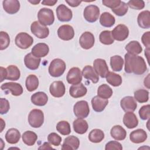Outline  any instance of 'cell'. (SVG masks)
Segmentation results:
<instances>
[{"label": "cell", "mask_w": 150, "mask_h": 150, "mask_svg": "<svg viewBox=\"0 0 150 150\" xmlns=\"http://www.w3.org/2000/svg\"><path fill=\"white\" fill-rule=\"evenodd\" d=\"M73 129L74 131L79 134H83L86 133L88 129V123L86 120L82 118H78L73 121Z\"/></svg>", "instance_id": "obj_31"}, {"label": "cell", "mask_w": 150, "mask_h": 150, "mask_svg": "<svg viewBox=\"0 0 150 150\" xmlns=\"http://www.w3.org/2000/svg\"><path fill=\"white\" fill-rule=\"evenodd\" d=\"M0 49L1 50L6 49L10 43V38L8 34L4 31L0 32Z\"/></svg>", "instance_id": "obj_44"}, {"label": "cell", "mask_w": 150, "mask_h": 150, "mask_svg": "<svg viewBox=\"0 0 150 150\" xmlns=\"http://www.w3.org/2000/svg\"><path fill=\"white\" fill-rule=\"evenodd\" d=\"M146 69L147 67L143 57L129 53L125 54L124 70L126 73L141 75L144 74Z\"/></svg>", "instance_id": "obj_1"}, {"label": "cell", "mask_w": 150, "mask_h": 150, "mask_svg": "<svg viewBox=\"0 0 150 150\" xmlns=\"http://www.w3.org/2000/svg\"><path fill=\"white\" fill-rule=\"evenodd\" d=\"M49 52L47 45L44 43H39L35 45L32 49V54L36 57L40 58L45 57Z\"/></svg>", "instance_id": "obj_20"}, {"label": "cell", "mask_w": 150, "mask_h": 150, "mask_svg": "<svg viewBox=\"0 0 150 150\" xmlns=\"http://www.w3.org/2000/svg\"><path fill=\"white\" fill-rule=\"evenodd\" d=\"M47 141L50 144L57 146L62 142V137L55 132H52L48 135Z\"/></svg>", "instance_id": "obj_46"}, {"label": "cell", "mask_w": 150, "mask_h": 150, "mask_svg": "<svg viewBox=\"0 0 150 150\" xmlns=\"http://www.w3.org/2000/svg\"><path fill=\"white\" fill-rule=\"evenodd\" d=\"M105 150H111V149H118L122 150V146L121 144L115 141H111L106 144L105 146Z\"/></svg>", "instance_id": "obj_50"}, {"label": "cell", "mask_w": 150, "mask_h": 150, "mask_svg": "<svg viewBox=\"0 0 150 150\" xmlns=\"http://www.w3.org/2000/svg\"><path fill=\"white\" fill-rule=\"evenodd\" d=\"M93 67L96 73L102 78L106 77L109 72L108 66L105 60L104 59H96L94 60Z\"/></svg>", "instance_id": "obj_11"}, {"label": "cell", "mask_w": 150, "mask_h": 150, "mask_svg": "<svg viewBox=\"0 0 150 150\" xmlns=\"http://www.w3.org/2000/svg\"><path fill=\"white\" fill-rule=\"evenodd\" d=\"M108 103L107 99H104L98 97V96L94 97L91 100V105L93 109L96 112L103 111Z\"/></svg>", "instance_id": "obj_24"}, {"label": "cell", "mask_w": 150, "mask_h": 150, "mask_svg": "<svg viewBox=\"0 0 150 150\" xmlns=\"http://www.w3.org/2000/svg\"><path fill=\"white\" fill-rule=\"evenodd\" d=\"M30 30L35 36L39 39H45L47 38L49 34L48 28L40 24L39 21L32 22L30 25Z\"/></svg>", "instance_id": "obj_8"}, {"label": "cell", "mask_w": 150, "mask_h": 150, "mask_svg": "<svg viewBox=\"0 0 150 150\" xmlns=\"http://www.w3.org/2000/svg\"><path fill=\"white\" fill-rule=\"evenodd\" d=\"M29 2H30L31 4H33V5H36V4H39L40 1H29Z\"/></svg>", "instance_id": "obj_59"}, {"label": "cell", "mask_w": 150, "mask_h": 150, "mask_svg": "<svg viewBox=\"0 0 150 150\" xmlns=\"http://www.w3.org/2000/svg\"><path fill=\"white\" fill-rule=\"evenodd\" d=\"M21 138V133L16 128L8 129L5 134V139L9 144H15L18 142Z\"/></svg>", "instance_id": "obj_30"}, {"label": "cell", "mask_w": 150, "mask_h": 150, "mask_svg": "<svg viewBox=\"0 0 150 150\" xmlns=\"http://www.w3.org/2000/svg\"><path fill=\"white\" fill-rule=\"evenodd\" d=\"M97 95L101 98L108 99L110 98L112 95V90L107 84H101L98 88Z\"/></svg>", "instance_id": "obj_40"}, {"label": "cell", "mask_w": 150, "mask_h": 150, "mask_svg": "<svg viewBox=\"0 0 150 150\" xmlns=\"http://www.w3.org/2000/svg\"><path fill=\"white\" fill-rule=\"evenodd\" d=\"M66 80L69 84H77L82 80V74L79 68L72 67L69 70L66 76Z\"/></svg>", "instance_id": "obj_13"}, {"label": "cell", "mask_w": 150, "mask_h": 150, "mask_svg": "<svg viewBox=\"0 0 150 150\" xmlns=\"http://www.w3.org/2000/svg\"><path fill=\"white\" fill-rule=\"evenodd\" d=\"M106 80L108 84L114 87L120 86L122 83V77L120 75L112 71H109L106 76Z\"/></svg>", "instance_id": "obj_39"}, {"label": "cell", "mask_w": 150, "mask_h": 150, "mask_svg": "<svg viewBox=\"0 0 150 150\" xmlns=\"http://www.w3.org/2000/svg\"><path fill=\"white\" fill-rule=\"evenodd\" d=\"M139 115L143 120H148L150 117V105L147 104L142 106L139 110Z\"/></svg>", "instance_id": "obj_48"}, {"label": "cell", "mask_w": 150, "mask_h": 150, "mask_svg": "<svg viewBox=\"0 0 150 150\" xmlns=\"http://www.w3.org/2000/svg\"><path fill=\"white\" fill-rule=\"evenodd\" d=\"M99 39L101 43L105 45H111L114 42L111 32L110 30H104L101 32L99 35Z\"/></svg>", "instance_id": "obj_41"}, {"label": "cell", "mask_w": 150, "mask_h": 150, "mask_svg": "<svg viewBox=\"0 0 150 150\" xmlns=\"http://www.w3.org/2000/svg\"><path fill=\"white\" fill-rule=\"evenodd\" d=\"M1 88L2 90H8L14 96H21L23 93V88L22 86L17 83L8 82L4 83L1 85Z\"/></svg>", "instance_id": "obj_17"}, {"label": "cell", "mask_w": 150, "mask_h": 150, "mask_svg": "<svg viewBox=\"0 0 150 150\" xmlns=\"http://www.w3.org/2000/svg\"><path fill=\"white\" fill-rule=\"evenodd\" d=\"M134 98L140 103L147 102L149 99V92L144 89L138 90L134 92Z\"/></svg>", "instance_id": "obj_43"}, {"label": "cell", "mask_w": 150, "mask_h": 150, "mask_svg": "<svg viewBox=\"0 0 150 150\" xmlns=\"http://www.w3.org/2000/svg\"><path fill=\"white\" fill-rule=\"evenodd\" d=\"M129 139L133 143L140 144L147 139V134L142 129H137L130 133Z\"/></svg>", "instance_id": "obj_23"}, {"label": "cell", "mask_w": 150, "mask_h": 150, "mask_svg": "<svg viewBox=\"0 0 150 150\" xmlns=\"http://www.w3.org/2000/svg\"><path fill=\"white\" fill-rule=\"evenodd\" d=\"M57 0H45L42 1V4L44 5L47 6H53L57 3Z\"/></svg>", "instance_id": "obj_54"}, {"label": "cell", "mask_w": 150, "mask_h": 150, "mask_svg": "<svg viewBox=\"0 0 150 150\" xmlns=\"http://www.w3.org/2000/svg\"><path fill=\"white\" fill-rule=\"evenodd\" d=\"M65 62L60 59H54L50 63L49 73L52 77H58L61 76L66 70Z\"/></svg>", "instance_id": "obj_2"}, {"label": "cell", "mask_w": 150, "mask_h": 150, "mask_svg": "<svg viewBox=\"0 0 150 150\" xmlns=\"http://www.w3.org/2000/svg\"><path fill=\"white\" fill-rule=\"evenodd\" d=\"M25 86L28 91L31 92L37 89L39 86V80L34 74L29 75L25 81Z\"/></svg>", "instance_id": "obj_35"}, {"label": "cell", "mask_w": 150, "mask_h": 150, "mask_svg": "<svg viewBox=\"0 0 150 150\" xmlns=\"http://www.w3.org/2000/svg\"><path fill=\"white\" fill-rule=\"evenodd\" d=\"M150 32H145L141 38V40L143 45L146 47V49H149L150 47Z\"/></svg>", "instance_id": "obj_52"}, {"label": "cell", "mask_w": 150, "mask_h": 150, "mask_svg": "<svg viewBox=\"0 0 150 150\" xmlns=\"http://www.w3.org/2000/svg\"><path fill=\"white\" fill-rule=\"evenodd\" d=\"M123 123L128 128L132 129L138 125V120L134 112H126L123 117Z\"/></svg>", "instance_id": "obj_25"}, {"label": "cell", "mask_w": 150, "mask_h": 150, "mask_svg": "<svg viewBox=\"0 0 150 150\" xmlns=\"http://www.w3.org/2000/svg\"><path fill=\"white\" fill-rule=\"evenodd\" d=\"M32 103L38 106H43L46 104L48 101L47 94L42 91H38L31 96Z\"/></svg>", "instance_id": "obj_27"}, {"label": "cell", "mask_w": 150, "mask_h": 150, "mask_svg": "<svg viewBox=\"0 0 150 150\" xmlns=\"http://www.w3.org/2000/svg\"><path fill=\"white\" fill-rule=\"evenodd\" d=\"M87 91V88L81 83L71 86L69 89L70 95L75 98L83 97L86 94Z\"/></svg>", "instance_id": "obj_22"}, {"label": "cell", "mask_w": 150, "mask_h": 150, "mask_svg": "<svg viewBox=\"0 0 150 150\" xmlns=\"http://www.w3.org/2000/svg\"><path fill=\"white\" fill-rule=\"evenodd\" d=\"M1 131L0 132H2V130H3V129L4 128V127H5V122L4 121V120L2 119V118H1Z\"/></svg>", "instance_id": "obj_58"}, {"label": "cell", "mask_w": 150, "mask_h": 150, "mask_svg": "<svg viewBox=\"0 0 150 150\" xmlns=\"http://www.w3.org/2000/svg\"><path fill=\"white\" fill-rule=\"evenodd\" d=\"M56 130L63 135H67L71 132L70 124L66 121H59L56 125Z\"/></svg>", "instance_id": "obj_42"}, {"label": "cell", "mask_w": 150, "mask_h": 150, "mask_svg": "<svg viewBox=\"0 0 150 150\" xmlns=\"http://www.w3.org/2000/svg\"><path fill=\"white\" fill-rule=\"evenodd\" d=\"M28 122L33 128L40 127L44 122V114L39 109H33L30 111L28 115Z\"/></svg>", "instance_id": "obj_3"}, {"label": "cell", "mask_w": 150, "mask_h": 150, "mask_svg": "<svg viewBox=\"0 0 150 150\" xmlns=\"http://www.w3.org/2000/svg\"><path fill=\"white\" fill-rule=\"evenodd\" d=\"M1 82H2L6 77V69L1 67Z\"/></svg>", "instance_id": "obj_55"}, {"label": "cell", "mask_w": 150, "mask_h": 150, "mask_svg": "<svg viewBox=\"0 0 150 150\" xmlns=\"http://www.w3.org/2000/svg\"><path fill=\"white\" fill-rule=\"evenodd\" d=\"M114 39L117 41H123L125 40L129 35V30L127 26L123 24L118 25L111 31Z\"/></svg>", "instance_id": "obj_9"}, {"label": "cell", "mask_w": 150, "mask_h": 150, "mask_svg": "<svg viewBox=\"0 0 150 150\" xmlns=\"http://www.w3.org/2000/svg\"><path fill=\"white\" fill-rule=\"evenodd\" d=\"M127 4L131 8L137 10L142 9L145 6V2L142 0H131Z\"/></svg>", "instance_id": "obj_47"}, {"label": "cell", "mask_w": 150, "mask_h": 150, "mask_svg": "<svg viewBox=\"0 0 150 150\" xmlns=\"http://www.w3.org/2000/svg\"><path fill=\"white\" fill-rule=\"evenodd\" d=\"M65 86L62 81H53L50 86L49 91L54 97H61L65 94Z\"/></svg>", "instance_id": "obj_14"}, {"label": "cell", "mask_w": 150, "mask_h": 150, "mask_svg": "<svg viewBox=\"0 0 150 150\" xmlns=\"http://www.w3.org/2000/svg\"><path fill=\"white\" fill-rule=\"evenodd\" d=\"M110 134L112 138L117 141L124 140L127 136L125 129L121 125H117L112 127L110 131Z\"/></svg>", "instance_id": "obj_29"}, {"label": "cell", "mask_w": 150, "mask_h": 150, "mask_svg": "<svg viewBox=\"0 0 150 150\" xmlns=\"http://www.w3.org/2000/svg\"><path fill=\"white\" fill-rule=\"evenodd\" d=\"M115 22V18L109 12H103L100 18V24L106 28H110L112 26Z\"/></svg>", "instance_id": "obj_32"}, {"label": "cell", "mask_w": 150, "mask_h": 150, "mask_svg": "<svg viewBox=\"0 0 150 150\" xmlns=\"http://www.w3.org/2000/svg\"><path fill=\"white\" fill-rule=\"evenodd\" d=\"M149 74H148L147 77L145 79V80H144V85L148 88H149Z\"/></svg>", "instance_id": "obj_57"}, {"label": "cell", "mask_w": 150, "mask_h": 150, "mask_svg": "<svg viewBox=\"0 0 150 150\" xmlns=\"http://www.w3.org/2000/svg\"><path fill=\"white\" fill-rule=\"evenodd\" d=\"M124 60L119 55L111 56L110 58V66L113 71H120L123 67Z\"/></svg>", "instance_id": "obj_36"}, {"label": "cell", "mask_w": 150, "mask_h": 150, "mask_svg": "<svg viewBox=\"0 0 150 150\" xmlns=\"http://www.w3.org/2000/svg\"><path fill=\"white\" fill-rule=\"evenodd\" d=\"M128 6L126 3L121 1L120 4L115 9H112V11L117 16H122L128 12Z\"/></svg>", "instance_id": "obj_45"}, {"label": "cell", "mask_w": 150, "mask_h": 150, "mask_svg": "<svg viewBox=\"0 0 150 150\" xmlns=\"http://www.w3.org/2000/svg\"><path fill=\"white\" fill-rule=\"evenodd\" d=\"M73 112L78 118H86L90 112L88 104L86 101L81 100L77 101L74 105Z\"/></svg>", "instance_id": "obj_6"}, {"label": "cell", "mask_w": 150, "mask_h": 150, "mask_svg": "<svg viewBox=\"0 0 150 150\" xmlns=\"http://www.w3.org/2000/svg\"><path fill=\"white\" fill-rule=\"evenodd\" d=\"M100 15L99 8L94 5H90L87 6L83 12L84 19L88 22L93 23L96 22Z\"/></svg>", "instance_id": "obj_7"}, {"label": "cell", "mask_w": 150, "mask_h": 150, "mask_svg": "<svg viewBox=\"0 0 150 150\" xmlns=\"http://www.w3.org/2000/svg\"><path fill=\"white\" fill-rule=\"evenodd\" d=\"M57 35L63 40H70L74 38V31L73 27L69 25H63L57 30Z\"/></svg>", "instance_id": "obj_12"}, {"label": "cell", "mask_w": 150, "mask_h": 150, "mask_svg": "<svg viewBox=\"0 0 150 150\" xmlns=\"http://www.w3.org/2000/svg\"><path fill=\"white\" fill-rule=\"evenodd\" d=\"M128 53L132 55H137L142 51V48L138 41L132 40L129 42L125 47Z\"/></svg>", "instance_id": "obj_34"}, {"label": "cell", "mask_w": 150, "mask_h": 150, "mask_svg": "<svg viewBox=\"0 0 150 150\" xmlns=\"http://www.w3.org/2000/svg\"><path fill=\"white\" fill-rule=\"evenodd\" d=\"M15 42L16 45L22 49L29 48L33 43V38L25 32L19 33L15 37Z\"/></svg>", "instance_id": "obj_5"}, {"label": "cell", "mask_w": 150, "mask_h": 150, "mask_svg": "<svg viewBox=\"0 0 150 150\" xmlns=\"http://www.w3.org/2000/svg\"><path fill=\"white\" fill-rule=\"evenodd\" d=\"M2 5L5 11L9 14H15L20 9V2L18 0H5Z\"/></svg>", "instance_id": "obj_19"}, {"label": "cell", "mask_w": 150, "mask_h": 150, "mask_svg": "<svg viewBox=\"0 0 150 150\" xmlns=\"http://www.w3.org/2000/svg\"><path fill=\"white\" fill-rule=\"evenodd\" d=\"M22 141L23 142L28 146L33 145L38 139V136L36 134L31 131H25L22 136Z\"/></svg>", "instance_id": "obj_38"}, {"label": "cell", "mask_w": 150, "mask_h": 150, "mask_svg": "<svg viewBox=\"0 0 150 150\" xmlns=\"http://www.w3.org/2000/svg\"><path fill=\"white\" fill-rule=\"evenodd\" d=\"M120 0H103L102 3L107 7L111 8V9L116 8L121 3Z\"/></svg>", "instance_id": "obj_51"}, {"label": "cell", "mask_w": 150, "mask_h": 150, "mask_svg": "<svg viewBox=\"0 0 150 150\" xmlns=\"http://www.w3.org/2000/svg\"><path fill=\"white\" fill-rule=\"evenodd\" d=\"M82 75L87 79L90 80L93 83H97L99 81L98 75L96 73L94 69L91 66H86L82 70Z\"/></svg>", "instance_id": "obj_28"}, {"label": "cell", "mask_w": 150, "mask_h": 150, "mask_svg": "<svg viewBox=\"0 0 150 150\" xmlns=\"http://www.w3.org/2000/svg\"><path fill=\"white\" fill-rule=\"evenodd\" d=\"M80 145L79 138L74 135L66 137L62 146L63 150H76L77 149Z\"/></svg>", "instance_id": "obj_18"}, {"label": "cell", "mask_w": 150, "mask_h": 150, "mask_svg": "<svg viewBox=\"0 0 150 150\" xmlns=\"http://www.w3.org/2000/svg\"><path fill=\"white\" fill-rule=\"evenodd\" d=\"M38 149H53V148L50 146V144L48 142H45Z\"/></svg>", "instance_id": "obj_56"}, {"label": "cell", "mask_w": 150, "mask_h": 150, "mask_svg": "<svg viewBox=\"0 0 150 150\" xmlns=\"http://www.w3.org/2000/svg\"><path fill=\"white\" fill-rule=\"evenodd\" d=\"M138 24L142 29H148L150 28V12L144 11L140 12L137 18Z\"/></svg>", "instance_id": "obj_26"}, {"label": "cell", "mask_w": 150, "mask_h": 150, "mask_svg": "<svg viewBox=\"0 0 150 150\" xmlns=\"http://www.w3.org/2000/svg\"><path fill=\"white\" fill-rule=\"evenodd\" d=\"M56 12L57 19L61 22H69L72 19V11L64 4L59 5Z\"/></svg>", "instance_id": "obj_10"}, {"label": "cell", "mask_w": 150, "mask_h": 150, "mask_svg": "<svg viewBox=\"0 0 150 150\" xmlns=\"http://www.w3.org/2000/svg\"><path fill=\"white\" fill-rule=\"evenodd\" d=\"M41 59L33 56L32 53L27 54L24 58V63L26 67L32 70H35L38 69Z\"/></svg>", "instance_id": "obj_21"}, {"label": "cell", "mask_w": 150, "mask_h": 150, "mask_svg": "<svg viewBox=\"0 0 150 150\" xmlns=\"http://www.w3.org/2000/svg\"><path fill=\"white\" fill-rule=\"evenodd\" d=\"M21 77L19 69L15 65H10L6 68V80L16 81Z\"/></svg>", "instance_id": "obj_33"}, {"label": "cell", "mask_w": 150, "mask_h": 150, "mask_svg": "<svg viewBox=\"0 0 150 150\" xmlns=\"http://www.w3.org/2000/svg\"><path fill=\"white\" fill-rule=\"evenodd\" d=\"M66 2L71 6L72 7H76L78 6L81 3V1H75V0H70V1H67L66 0Z\"/></svg>", "instance_id": "obj_53"}, {"label": "cell", "mask_w": 150, "mask_h": 150, "mask_svg": "<svg viewBox=\"0 0 150 150\" xmlns=\"http://www.w3.org/2000/svg\"><path fill=\"white\" fill-rule=\"evenodd\" d=\"M94 36L90 32H84L79 39V43L81 47L84 49L91 48L94 44Z\"/></svg>", "instance_id": "obj_15"}, {"label": "cell", "mask_w": 150, "mask_h": 150, "mask_svg": "<svg viewBox=\"0 0 150 150\" xmlns=\"http://www.w3.org/2000/svg\"><path fill=\"white\" fill-rule=\"evenodd\" d=\"M38 19L39 22L44 25H51L54 21V16L52 9L43 8L39 10L38 13Z\"/></svg>", "instance_id": "obj_4"}, {"label": "cell", "mask_w": 150, "mask_h": 150, "mask_svg": "<svg viewBox=\"0 0 150 150\" xmlns=\"http://www.w3.org/2000/svg\"><path fill=\"white\" fill-rule=\"evenodd\" d=\"M10 108L8 100L5 98H1L0 99V113L1 114H6Z\"/></svg>", "instance_id": "obj_49"}, {"label": "cell", "mask_w": 150, "mask_h": 150, "mask_svg": "<svg viewBox=\"0 0 150 150\" xmlns=\"http://www.w3.org/2000/svg\"><path fill=\"white\" fill-rule=\"evenodd\" d=\"M120 105L125 112H133L136 110L137 104L133 97L126 96L121 99Z\"/></svg>", "instance_id": "obj_16"}, {"label": "cell", "mask_w": 150, "mask_h": 150, "mask_svg": "<svg viewBox=\"0 0 150 150\" xmlns=\"http://www.w3.org/2000/svg\"><path fill=\"white\" fill-rule=\"evenodd\" d=\"M104 138V133L100 129H94L88 134V139L93 143H98Z\"/></svg>", "instance_id": "obj_37"}]
</instances>
